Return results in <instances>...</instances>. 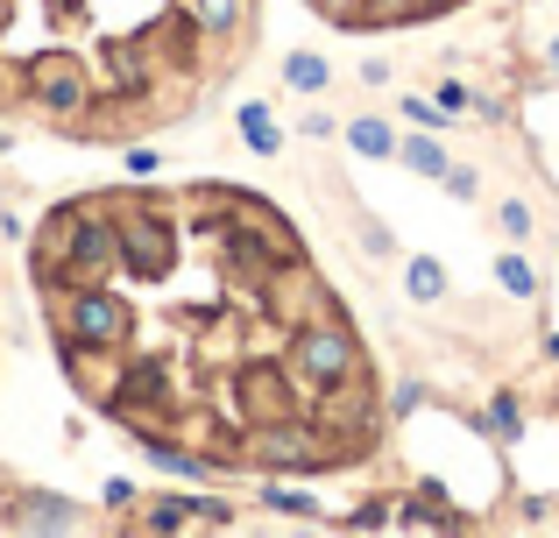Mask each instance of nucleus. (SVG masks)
I'll return each mask as SVG.
<instances>
[{"label":"nucleus","mask_w":559,"mask_h":538,"mask_svg":"<svg viewBox=\"0 0 559 538\" xmlns=\"http://www.w3.org/2000/svg\"><path fill=\"white\" fill-rule=\"evenodd\" d=\"M178 8L191 14V22L205 28L213 43H227L234 28H241V14H248V0H178Z\"/></svg>","instance_id":"1"},{"label":"nucleus","mask_w":559,"mask_h":538,"mask_svg":"<svg viewBox=\"0 0 559 538\" xmlns=\"http://www.w3.org/2000/svg\"><path fill=\"white\" fill-rule=\"evenodd\" d=\"M496 276H503V290H510V298H532V290H538V276L524 270L518 255H503V263H496Z\"/></svg>","instance_id":"6"},{"label":"nucleus","mask_w":559,"mask_h":538,"mask_svg":"<svg viewBox=\"0 0 559 538\" xmlns=\"http://www.w3.org/2000/svg\"><path fill=\"white\" fill-rule=\"evenodd\" d=\"M552 57H559V43H552Z\"/></svg>","instance_id":"10"},{"label":"nucleus","mask_w":559,"mask_h":538,"mask_svg":"<svg viewBox=\"0 0 559 538\" xmlns=\"http://www.w3.org/2000/svg\"><path fill=\"white\" fill-rule=\"evenodd\" d=\"M290 85H298V93H319V85H326V57H290Z\"/></svg>","instance_id":"3"},{"label":"nucleus","mask_w":559,"mask_h":538,"mask_svg":"<svg viewBox=\"0 0 559 538\" xmlns=\"http://www.w3.org/2000/svg\"><path fill=\"white\" fill-rule=\"evenodd\" d=\"M241 135H248V150H262V156L276 150V128H270V113H262V107H241Z\"/></svg>","instance_id":"2"},{"label":"nucleus","mask_w":559,"mask_h":538,"mask_svg":"<svg viewBox=\"0 0 559 538\" xmlns=\"http://www.w3.org/2000/svg\"><path fill=\"white\" fill-rule=\"evenodd\" d=\"M270 503H276V511H312V497H305V489H270Z\"/></svg>","instance_id":"9"},{"label":"nucleus","mask_w":559,"mask_h":538,"mask_svg":"<svg viewBox=\"0 0 559 538\" xmlns=\"http://www.w3.org/2000/svg\"><path fill=\"white\" fill-rule=\"evenodd\" d=\"M404 156H411V170H425V178H439V170H447V156H439L432 142H411Z\"/></svg>","instance_id":"7"},{"label":"nucleus","mask_w":559,"mask_h":538,"mask_svg":"<svg viewBox=\"0 0 559 538\" xmlns=\"http://www.w3.org/2000/svg\"><path fill=\"white\" fill-rule=\"evenodd\" d=\"M439 290H447V276H439V263H411V298H418V304H432Z\"/></svg>","instance_id":"5"},{"label":"nucleus","mask_w":559,"mask_h":538,"mask_svg":"<svg viewBox=\"0 0 559 538\" xmlns=\"http://www.w3.org/2000/svg\"><path fill=\"white\" fill-rule=\"evenodd\" d=\"M503 235H532V206H518V199H510V206H503Z\"/></svg>","instance_id":"8"},{"label":"nucleus","mask_w":559,"mask_h":538,"mask_svg":"<svg viewBox=\"0 0 559 538\" xmlns=\"http://www.w3.org/2000/svg\"><path fill=\"white\" fill-rule=\"evenodd\" d=\"M355 150H361V156H390V150H396V135H390L382 121H355Z\"/></svg>","instance_id":"4"}]
</instances>
